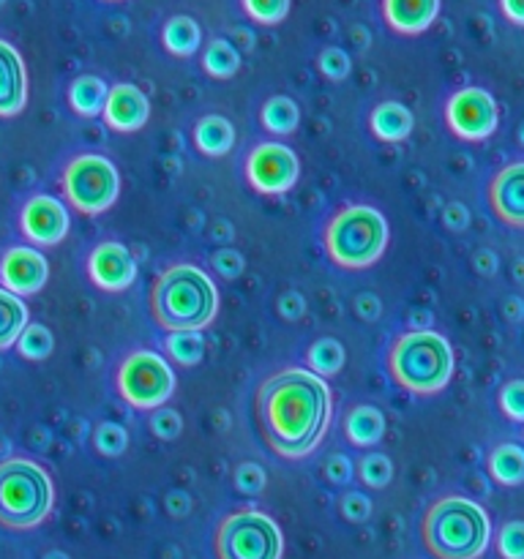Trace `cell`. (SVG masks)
Wrapping results in <instances>:
<instances>
[{
  "instance_id": "6da1fadb",
  "label": "cell",
  "mask_w": 524,
  "mask_h": 559,
  "mask_svg": "<svg viewBox=\"0 0 524 559\" xmlns=\"http://www.w3.org/2000/svg\"><path fill=\"white\" fill-rule=\"evenodd\" d=\"M254 420L262 442L284 462L314 453L333 420V393L322 377L287 366L257 385Z\"/></svg>"
},
{
  "instance_id": "d6986e66",
  "label": "cell",
  "mask_w": 524,
  "mask_h": 559,
  "mask_svg": "<svg viewBox=\"0 0 524 559\" xmlns=\"http://www.w3.org/2000/svg\"><path fill=\"white\" fill-rule=\"evenodd\" d=\"M342 435L353 448H374L385 435V415L374 404H355L344 413Z\"/></svg>"
},
{
  "instance_id": "bcb514c9",
  "label": "cell",
  "mask_w": 524,
  "mask_h": 559,
  "mask_svg": "<svg viewBox=\"0 0 524 559\" xmlns=\"http://www.w3.org/2000/svg\"><path fill=\"white\" fill-rule=\"evenodd\" d=\"M475 267H478L480 273H495L497 271V260L491 251H478L475 254Z\"/></svg>"
},
{
  "instance_id": "e0dca14e",
  "label": "cell",
  "mask_w": 524,
  "mask_h": 559,
  "mask_svg": "<svg viewBox=\"0 0 524 559\" xmlns=\"http://www.w3.org/2000/svg\"><path fill=\"white\" fill-rule=\"evenodd\" d=\"M27 107V69L20 49L0 38V118H16Z\"/></svg>"
},
{
  "instance_id": "7dc6e473",
  "label": "cell",
  "mask_w": 524,
  "mask_h": 559,
  "mask_svg": "<svg viewBox=\"0 0 524 559\" xmlns=\"http://www.w3.org/2000/svg\"><path fill=\"white\" fill-rule=\"evenodd\" d=\"M522 311H524V304L519 298H511L505 304V314L511 317V320H519V317H522Z\"/></svg>"
},
{
  "instance_id": "603a6c76",
  "label": "cell",
  "mask_w": 524,
  "mask_h": 559,
  "mask_svg": "<svg viewBox=\"0 0 524 559\" xmlns=\"http://www.w3.org/2000/svg\"><path fill=\"white\" fill-rule=\"evenodd\" d=\"M162 44L175 58H191V55H196V49L202 44L200 22L189 14L169 16L162 27Z\"/></svg>"
},
{
  "instance_id": "74e56055",
  "label": "cell",
  "mask_w": 524,
  "mask_h": 559,
  "mask_svg": "<svg viewBox=\"0 0 524 559\" xmlns=\"http://www.w3.org/2000/svg\"><path fill=\"white\" fill-rule=\"evenodd\" d=\"M338 513H342L344 522L349 524H364L371 519V500L364 491H347L338 500Z\"/></svg>"
},
{
  "instance_id": "ab89813d",
  "label": "cell",
  "mask_w": 524,
  "mask_h": 559,
  "mask_svg": "<svg viewBox=\"0 0 524 559\" xmlns=\"http://www.w3.org/2000/svg\"><path fill=\"white\" fill-rule=\"evenodd\" d=\"M322 475H325V480L331 486H347L355 475V464L344 453H331L325 459V464H322Z\"/></svg>"
},
{
  "instance_id": "8992f818",
  "label": "cell",
  "mask_w": 524,
  "mask_h": 559,
  "mask_svg": "<svg viewBox=\"0 0 524 559\" xmlns=\"http://www.w3.org/2000/svg\"><path fill=\"white\" fill-rule=\"evenodd\" d=\"M55 506V486L47 469L31 459L0 462V530L27 533L47 522Z\"/></svg>"
},
{
  "instance_id": "816d5d0a",
  "label": "cell",
  "mask_w": 524,
  "mask_h": 559,
  "mask_svg": "<svg viewBox=\"0 0 524 559\" xmlns=\"http://www.w3.org/2000/svg\"><path fill=\"white\" fill-rule=\"evenodd\" d=\"M104 3H120V0H104Z\"/></svg>"
},
{
  "instance_id": "681fc988",
  "label": "cell",
  "mask_w": 524,
  "mask_h": 559,
  "mask_svg": "<svg viewBox=\"0 0 524 559\" xmlns=\"http://www.w3.org/2000/svg\"><path fill=\"white\" fill-rule=\"evenodd\" d=\"M41 559H69V555H63V551L52 549V551H47V555H44Z\"/></svg>"
},
{
  "instance_id": "7c38bea8",
  "label": "cell",
  "mask_w": 524,
  "mask_h": 559,
  "mask_svg": "<svg viewBox=\"0 0 524 559\" xmlns=\"http://www.w3.org/2000/svg\"><path fill=\"white\" fill-rule=\"evenodd\" d=\"M69 207L52 194H31L22 202L20 229L33 246H58L69 235Z\"/></svg>"
},
{
  "instance_id": "2e32d148",
  "label": "cell",
  "mask_w": 524,
  "mask_h": 559,
  "mask_svg": "<svg viewBox=\"0 0 524 559\" xmlns=\"http://www.w3.org/2000/svg\"><path fill=\"white\" fill-rule=\"evenodd\" d=\"M489 207L497 222L524 229V162H511L491 178Z\"/></svg>"
},
{
  "instance_id": "83f0119b",
  "label": "cell",
  "mask_w": 524,
  "mask_h": 559,
  "mask_svg": "<svg viewBox=\"0 0 524 559\" xmlns=\"http://www.w3.org/2000/svg\"><path fill=\"white\" fill-rule=\"evenodd\" d=\"M202 69L213 76V80H229L240 71V52L227 41V38H213L205 49H202Z\"/></svg>"
},
{
  "instance_id": "f546056e",
  "label": "cell",
  "mask_w": 524,
  "mask_h": 559,
  "mask_svg": "<svg viewBox=\"0 0 524 559\" xmlns=\"http://www.w3.org/2000/svg\"><path fill=\"white\" fill-rule=\"evenodd\" d=\"M14 349L20 353V358H25V360L49 358L55 349L52 331H49L47 325H41V322H31V325L25 328V333L20 336V342H16Z\"/></svg>"
},
{
  "instance_id": "44dd1931",
  "label": "cell",
  "mask_w": 524,
  "mask_h": 559,
  "mask_svg": "<svg viewBox=\"0 0 524 559\" xmlns=\"http://www.w3.org/2000/svg\"><path fill=\"white\" fill-rule=\"evenodd\" d=\"M191 140L202 156L222 158L235 147V126L224 115H205L194 123Z\"/></svg>"
},
{
  "instance_id": "d4e9b609",
  "label": "cell",
  "mask_w": 524,
  "mask_h": 559,
  "mask_svg": "<svg viewBox=\"0 0 524 559\" xmlns=\"http://www.w3.org/2000/svg\"><path fill=\"white\" fill-rule=\"evenodd\" d=\"M27 320H31V314H27V306L22 304L20 295L0 287V353L16 347L25 328L31 325Z\"/></svg>"
},
{
  "instance_id": "f6af8a7d",
  "label": "cell",
  "mask_w": 524,
  "mask_h": 559,
  "mask_svg": "<svg viewBox=\"0 0 524 559\" xmlns=\"http://www.w3.org/2000/svg\"><path fill=\"white\" fill-rule=\"evenodd\" d=\"M500 11L508 22L524 27V0H500Z\"/></svg>"
},
{
  "instance_id": "e575fe53",
  "label": "cell",
  "mask_w": 524,
  "mask_h": 559,
  "mask_svg": "<svg viewBox=\"0 0 524 559\" xmlns=\"http://www.w3.org/2000/svg\"><path fill=\"white\" fill-rule=\"evenodd\" d=\"M500 559H524V522H505L497 533Z\"/></svg>"
},
{
  "instance_id": "52a82bcc",
  "label": "cell",
  "mask_w": 524,
  "mask_h": 559,
  "mask_svg": "<svg viewBox=\"0 0 524 559\" xmlns=\"http://www.w3.org/2000/svg\"><path fill=\"white\" fill-rule=\"evenodd\" d=\"M63 200L82 216H102L118 202V167L102 153H76L60 173Z\"/></svg>"
},
{
  "instance_id": "cb8c5ba5",
  "label": "cell",
  "mask_w": 524,
  "mask_h": 559,
  "mask_svg": "<svg viewBox=\"0 0 524 559\" xmlns=\"http://www.w3.org/2000/svg\"><path fill=\"white\" fill-rule=\"evenodd\" d=\"M491 480L497 486H522L524 484V448L513 442H502L486 459Z\"/></svg>"
},
{
  "instance_id": "f1b7e54d",
  "label": "cell",
  "mask_w": 524,
  "mask_h": 559,
  "mask_svg": "<svg viewBox=\"0 0 524 559\" xmlns=\"http://www.w3.org/2000/svg\"><path fill=\"white\" fill-rule=\"evenodd\" d=\"M164 353L180 369H191V366L202 364L205 358V338L202 333H167L164 338Z\"/></svg>"
},
{
  "instance_id": "ee69618b",
  "label": "cell",
  "mask_w": 524,
  "mask_h": 559,
  "mask_svg": "<svg viewBox=\"0 0 524 559\" xmlns=\"http://www.w3.org/2000/svg\"><path fill=\"white\" fill-rule=\"evenodd\" d=\"M442 222H445V227L453 229V233H458V229H467V224H469L467 207H464L462 202H451V205L445 207V213H442Z\"/></svg>"
},
{
  "instance_id": "5b68a950",
  "label": "cell",
  "mask_w": 524,
  "mask_h": 559,
  "mask_svg": "<svg viewBox=\"0 0 524 559\" xmlns=\"http://www.w3.org/2000/svg\"><path fill=\"white\" fill-rule=\"evenodd\" d=\"M388 222L377 207L342 205L322 227V249L342 271L371 267L388 249Z\"/></svg>"
},
{
  "instance_id": "5bb4252c",
  "label": "cell",
  "mask_w": 524,
  "mask_h": 559,
  "mask_svg": "<svg viewBox=\"0 0 524 559\" xmlns=\"http://www.w3.org/2000/svg\"><path fill=\"white\" fill-rule=\"evenodd\" d=\"M87 278L104 293H123L134 284L136 262L131 251L118 240H104L87 254Z\"/></svg>"
},
{
  "instance_id": "836d02e7",
  "label": "cell",
  "mask_w": 524,
  "mask_h": 559,
  "mask_svg": "<svg viewBox=\"0 0 524 559\" xmlns=\"http://www.w3.org/2000/svg\"><path fill=\"white\" fill-rule=\"evenodd\" d=\"M317 69H320V74L327 76V80L342 82L347 80L349 71H353V60H349V55L344 52L342 47H325L320 52V58H317Z\"/></svg>"
},
{
  "instance_id": "d6a6232c",
  "label": "cell",
  "mask_w": 524,
  "mask_h": 559,
  "mask_svg": "<svg viewBox=\"0 0 524 559\" xmlns=\"http://www.w3.org/2000/svg\"><path fill=\"white\" fill-rule=\"evenodd\" d=\"M240 5L257 25H278L289 14V0H240Z\"/></svg>"
},
{
  "instance_id": "60d3db41",
  "label": "cell",
  "mask_w": 524,
  "mask_h": 559,
  "mask_svg": "<svg viewBox=\"0 0 524 559\" xmlns=\"http://www.w3.org/2000/svg\"><path fill=\"white\" fill-rule=\"evenodd\" d=\"M211 265L216 267V273L222 278H238L240 273H243L246 260H243V254H240V251L218 249L216 254L211 257Z\"/></svg>"
},
{
  "instance_id": "8d00e7d4",
  "label": "cell",
  "mask_w": 524,
  "mask_h": 559,
  "mask_svg": "<svg viewBox=\"0 0 524 559\" xmlns=\"http://www.w3.org/2000/svg\"><path fill=\"white\" fill-rule=\"evenodd\" d=\"M267 478H265V469L260 467V464L254 462H240L238 467L233 469V486L235 491H240V495H260L262 489H265Z\"/></svg>"
},
{
  "instance_id": "9a60e30c",
  "label": "cell",
  "mask_w": 524,
  "mask_h": 559,
  "mask_svg": "<svg viewBox=\"0 0 524 559\" xmlns=\"http://www.w3.org/2000/svg\"><path fill=\"white\" fill-rule=\"evenodd\" d=\"M102 120L107 123V129L118 131V134H134V131L145 129L151 120V98L131 82H118L109 87Z\"/></svg>"
},
{
  "instance_id": "277c9868",
  "label": "cell",
  "mask_w": 524,
  "mask_h": 559,
  "mask_svg": "<svg viewBox=\"0 0 524 559\" xmlns=\"http://www.w3.org/2000/svg\"><path fill=\"white\" fill-rule=\"evenodd\" d=\"M388 374L413 396H434L453 377V347L437 331H407L388 347Z\"/></svg>"
},
{
  "instance_id": "4316f807",
  "label": "cell",
  "mask_w": 524,
  "mask_h": 559,
  "mask_svg": "<svg viewBox=\"0 0 524 559\" xmlns=\"http://www.w3.org/2000/svg\"><path fill=\"white\" fill-rule=\"evenodd\" d=\"M260 123L273 136L295 134L300 126V107L289 96H271L262 104Z\"/></svg>"
},
{
  "instance_id": "c3c4849f",
  "label": "cell",
  "mask_w": 524,
  "mask_h": 559,
  "mask_svg": "<svg viewBox=\"0 0 524 559\" xmlns=\"http://www.w3.org/2000/svg\"><path fill=\"white\" fill-rule=\"evenodd\" d=\"M513 276H516L519 284H524V260L513 262Z\"/></svg>"
},
{
  "instance_id": "30bf717a",
  "label": "cell",
  "mask_w": 524,
  "mask_h": 559,
  "mask_svg": "<svg viewBox=\"0 0 524 559\" xmlns=\"http://www.w3.org/2000/svg\"><path fill=\"white\" fill-rule=\"evenodd\" d=\"M243 173L257 194L278 197L298 183L300 162L284 142H260L246 153Z\"/></svg>"
},
{
  "instance_id": "f35d334b",
  "label": "cell",
  "mask_w": 524,
  "mask_h": 559,
  "mask_svg": "<svg viewBox=\"0 0 524 559\" xmlns=\"http://www.w3.org/2000/svg\"><path fill=\"white\" fill-rule=\"evenodd\" d=\"M151 431L164 442L178 440L180 431H183V418H180V413H175V409H169V407L153 409Z\"/></svg>"
},
{
  "instance_id": "f907efd6",
  "label": "cell",
  "mask_w": 524,
  "mask_h": 559,
  "mask_svg": "<svg viewBox=\"0 0 524 559\" xmlns=\"http://www.w3.org/2000/svg\"><path fill=\"white\" fill-rule=\"evenodd\" d=\"M516 140H519V145L524 147V120H522V126H519V131H516Z\"/></svg>"
},
{
  "instance_id": "4fadbf2b",
  "label": "cell",
  "mask_w": 524,
  "mask_h": 559,
  "mask_svg": "<svg viewBox=\"0 0 524 559\" xmlns=\"http://www.w3.org/2000/svg\"><path fill=\"white\" fill-rule=\"evenodd\" d=\"M49 278V265L44 254L31 246H11L0 257V287L20 298H31L44 289Z\"/></svg>"
},
{
  "instance_id": "3957f363",
  "label": "cell",
  "mask_w": 524,
  "mask_h": 559,
  "mask_svg": "<svg viewBox=\"0 0 524 559\" xmlns=\"http://www.w3.org/2000/svg\"><path fill=\"white\" fill-rule=\"evenodd\" d=\"M420 540L434 559H480L491 540L489 513L469 497H437L420 519Z\"/></svg>"
},
{
  "instance_id": "f5cc1de1",
  "label": "cell",
  "mask_w": 524,
  "mask_h": 559,
  "mask_svg": "<svg viewBox=\"0 0 524 559\" xmlns=\"http://www.w3.org/2000/svg\"><path fill=\"white\" fill-rule=\"evenodd\" d=\"M0 3H3V0H0Z\"/></svg>"
},
{
  "instance_id": "b9f144b4",
  "label": "cell",
  "mask_w": 524,
  "mask_h": 559,
  "mask_svg": "<svg viewBox=\"0 0 524 559\" xmlns=\"http://www.w3.org/2000/svg\"><path fill=\"white\" fill-rule=\"evenodd\" d=\"M276 311L278 317H284V320L289 322L300 320V317L306 314V298L300 293H295V289H289V293H284L282 298H278Z\"/></svg>"
},
{
  "instance_id": "7a4b0ae2",
  "label": "cell",
  "mask_w": 524,
  "mask_h": 559,
  "mask_svg": "<svg viewBox=\"0 0 524 559\" xmlns=\"http://www.w3.org/2000/svg\"><path fill=\"white\" fill-rule=\"evenodd\" d=\"M147 311L164 333H202L218 314V289L202 267L178 262L153 278Z\"/></svg>"
},
{
  "instance_id": "1f68e13d",
  "label": "cell",
  "mask_w": 524,
  "mask_h": 559,
  "mask_svg": "<svg viewBox=\"0 0 524 559\" xmlns=\"http://www.w3.org/2000/svg\"><path fill=\"white\" fill-rule=\"evenodd\" d=\"M358 480L366 489H385L393 480V462L385 453H369L358 462Z\"/></svg>"
},
{
  "instance_id": "7402d4cb",
  "label": "cell",
  "mask_w": 524,
  "mask_h": 559,
  "mask_svg": "<svg viewBox=\"0 0 524 559\" xmlns=\"http://www.w3.org/2000/svg\"><path fill=\"white\" fill-rule=\"evenodd\" d=\"M107 96L109 85L96 74H80L76 80H71L69 91H66L71 112L80 118H102Z\"/></svg>"
},
{
  "instance_id": "8fae6325",
  "label": "cell",
  "mask_w": 524,
  "mask_h": 559,
  "mask_svg": "<svg viewBox=\"0 0 524 559\" xmlns=\"http://www.w3.org/2000/svg\"><path fill=\"white\" fill-rule=\"evenodd\" d=\"M445 123L464 142H484L500 126V107L484 87H462L445 104Z\"/></svg>"
},
{
  "instance_id": "ac0fdd59",
  "label": "cell",
  "mask_w": 524,
  "mask_h": 559,
  "mask_svg": "<svg viewBox=\"0 0 524 559\" xmlns=\"http://www.w3.org/2000/svg\"><path fill=\"white\" fill-rule=\"evenodd\" d=\"M440 14V0H382V20L398 36L429 31Z\"/></svg>"
},
{
  "instance_id": "484cf974",
  "label": "cell",
  "mask_w": 524,
  "mask_h": 559,
  "mask_svg": "<svg viewBox=\"0 0 524 559\" xmlns=\"http://www.w3.org/2000/svg\"><path fill=\"white\" fill-rule=\"evenodd\" d=\"M347 364V353H344V344L333 336H322L317 342H311L306 347V366H309L311 374L322 377V380H331Z\"/></svg>"
},
{
  "instance_id": "d590c367",
  "label": "cell",
  "mask_w": 524,
  "mask_h": 559,
  "mask_svg": "<svg viewBox=\"0 0 524 559\" xmlns=\"http://www.w3.org/2000/svg\"><path fill=\"white\" fill-rule=\"evenodd\" d=\"M497 404H500L502 415L513 424H524V380H511L500 388L497 393Z\"/></svg>"
},
{
  "instance_id": "9c48e42d",
  "label": "cell",
  "mask_w": 524,
  "mask_h": 559,
  "mask_svg": "<svg viewBox=\"0 0 524 559\" xmlns=\"http://www.w3.org/2000/svg\"><path fill=\"white\" fill-rule=\"evenodd\" d=\"M175 385L178 380L169 360L153 349H134L115 369L118 396L131 409H158L172 399Z\"/></svg>"
},
{
  "instance_id": "ffe728a7",
  "label": "cell",
  "mask_w": 524,
  "mask_h": 559,
  "mask_svg": "<svg viewBox=\"0 0 524 559\" xmlns=\"http://www.w3.org/2000/svg\"><path fill=\"white\" fill-rule=\"evenodd\" d=\"M415 115L402 102H382L369 112V131L380 142H402L413 134Z\"/></svg>"
},
{
  "instance_id": "7bdbcfd3",
  "label": "cell",
  "mask_w": 524,
  "mask_h": 559,
  "mask_svg": "<svg viewBox=\"0 0 524 559\" xmlns=\"http://www.w3.org/2000/svg\"><path fill=\"white\" fill-rule=\"evenodd\" d=\"M353 309H355V314L360 317V320L371 322V320H377V317H380L382 306H380V298H377V295L360 293V295H355Z\"/></svg>"
},
{
  "instance_id": "ba28073f",
  "label": "cell",
  "mask_w": 524,
  "mask_h": 559,
  "mask_svg": "<svg viewBox=\"0 0 524 559\" xmlns=\"http://www.w3.org/2000/svg\"><path fill=\"white\" fill-rule=\"evenodd\" d=\"M216 559H282L284 535L267 513L243 508L233 511L213 530Z\"/></svg>"
},
{
  "instance_id": "4dcf8cb0",
  "label": "cell",
  "mask_w": 524,
  "mask_h": 559,
  "mask_svg": "<svg viewBox=\"0 0 524 559\" xmlns=\"http://www.w3.org/2000/svg\"><path fill=\"white\" fill-rule=\"evenodd\" d=\"M93 448L107 459L123 456L129 451V431H126V426L115 424V420H104L93 431Z\"/></svg>"
}]
</instances>
